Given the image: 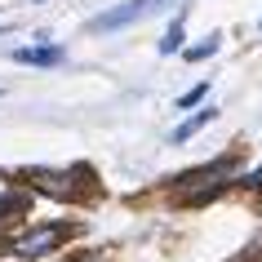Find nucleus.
Here are the masks:
<instances>
[{
  "mask_svg": "<svg viewBox=\"0 0 262 262\" xmlns=\"http://www.w3.org/2000/svg\"><path fill=\"white\" fill-rule=\"evenodd\" d=\"M173 0H124V5H116V9H107V14H98L94 23H89V31H116V27H129V23H142V18L151 14H165Z\"/></svg>",
  "mask_w": 262,
  "mask_h": 262,
  "instance_id": "obj_1",
  "label": "nucleus"
},
{
  "mask_svg": "<svg viewBox=\"0 0 262 262\" xmlns=\"http://www.w3.org/2000/svg\"><path fill=\"white\" fill-rule=\"evenodd\" d=\"M62 235H67L62 222H54V227H36V231H27V235H18V240H14V253H18V258H45L49 249L62 245Z\"/></svg>",
  "mask_w": 262,
  "mask_h": 262,
  "instance_id": "obj_2",
  "label": "nucleus"
},
{
  "mask_svg": "<svg viewBox=\"0 0 262 262\" xmlns=\"http://www.w3.org/2000/svg\"><path fill=\"white\" fill-rule=\"evenodd\" d=\"M18 62H31V67H58L62 62V49H54V45H36V49H18Z\"/></svg>",
  "mask_w": 262,
  "mask_h": 262,
  "instance_id": "obj_3",
  "label": "nucleus"
},
{
  "mask_svg": "<svg viewBox=\"0 0 262 262\" xmlns=\"http://www.w3.org/2000/svg\"><path fill=\"white\" fill-rule=\"evenodd\" d=\"M213 116H218V111H213V107H205V111H200V116H191V120H182L178 129H173V142H187V138H191V134H195V129H205V124L213 120Z\"/></svg>",
  "mask_w": 262,
  "mask_h": 262,
  "instance_id": "obj_4",
  "label": "nucleus"
},
{
  "mask_svg": "<svg viewBox=\"0 0 262 262\" xmlns=\"http://www.w3.org/2000/svg\"><path fill=\"white\" fill-rule=\"evenodd\" d=\"M182 49V18H173L165 31V40H160V54H178Z\"/></svg>",
  "mask_w": 262,
  "mask_h": 262,
  "instance_id": "obj_5",
  "label": "nucleus"
},
{
  "mask_svg": "<svg viewBox=\"0 0 262 262\" xmlns=\"http://www.w3.org/2000/svg\"><path fill=\"white\" fill-rule=\"evenodd\" d=\"M213 49H218V36H209V40H200L195 49H187V58H191V62H200V58H209Z\"/></svg>",
  "mask_w": 262,
  "mask_h": 262,
  "instance_id": "obj_6",
  "label": "nucleus"
},
{
  "mask_svg": "<svg viewBox=\"0 0 262 262\" xmlns=\"http://www.w3.org/2000/svg\"><path fill=\"white\" fill-rule=\"evenodd\" d=\"M205 94H209V84H195L191 94H182V98H178V107H182V111H191V107H195V102H200Z\"/></svg>",
  "mask_w": 262,
  "mask_h": 262,
  "instance_id": "obj_7",
  "label": "nucleus"
},
{
  "mask_svg": "<svg viewBox=\"0 0 262 262\" xmlns=\"http://www.w3.org/2000/svg\"><path fill=\"white\" fill-rule=\"evenodd\" d=\"M36 5H45V0H36Z\"/></svg>",
  "mask_w": 262,
  "mask_h": 262,
  "instance_id": "obj_8",
  "label": "nucleus"
}]
</instances>
